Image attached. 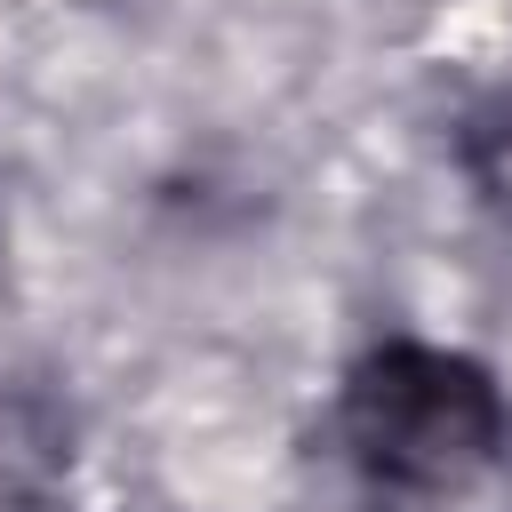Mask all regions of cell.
Segmentation results:
<instances>
[{
  "instance_id": "cell-2",
  "label": "cell",
  "mask_w": 512,
  "mask_h": 512,
  "mask_svg": "<svg viewBox=\"0 0 512 512\" xmlns=\"http://www.w3.org/2000/svg\"><path fill=\"white\" fill-rule=\"evenodd\" d=\"M464 160H472V184L488 192V208L512 224V96H496V104L472 120V136H464Z\"/></svg>"
},
{
  "instance_id": "cell-1",
  "label": "cell",
  "mask_w": 512,
  "mask_h": 512,
  "mask_svg": "<svg viewBox=\"0 0 512 512\" xmlns=\"http://www.w3.org/2000/svg\"><path fill=\"white\" fill-rule=\"evenodd\" d=\"M344 440L384 488H464L504 448V400L464 352L376 344L344 376Z\"/></svg>"
}]
</instances>
